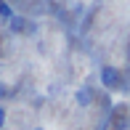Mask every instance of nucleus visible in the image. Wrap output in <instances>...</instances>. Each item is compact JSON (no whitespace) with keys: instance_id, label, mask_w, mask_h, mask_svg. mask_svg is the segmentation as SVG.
Masks as SVG:
<instances>
[{"instance_id":"f257e3e1","label":"nucleus","mask_w":130,"mask_h":130,"mask_svg":"<svg viewBox=\"0 0 130 130\" xmlns=\"http://www.w3.org/2000/svg\"><path fill=\"white\" fill-rule=\"evenodd\" d=\"M98 77H101V85L106 90H120L122 88V74H120L117 67H109V64L101 67V74H98Z\"/></svg>"},{"instance_id":"f03ea898","label":"nucleus","mask_w":130,"mask_h":130,"mask_svg":"<svg viewBox=\"0 0 130 130\" xmlns=\"http://www.w3.org/2000/svg\"><path fill=\"white\" fill-rule=\"evenodd\" d=\"M109 125H111V130H130V111L125 106H117L109 117Z\"/></svg>"},{"instance_id":"7ed1b4c3","label":"nucleus","mask_w":130,"mask_h":130,"mask_svg":"<svg viewBox=\"0 0 130 130\" xmlns=\"http://www.w3.org/2000/svg\"><path fill=\"white\" fill-rule=\"evenodd\" d=\"M74 101H77V106H82V109H85V106H90L93 104V90L90 88H77V93H74Z\"/></svg>"},{"instance_id":"20e7f679","label":"nucleus","mask_w":130,"mask_h":130,"mask_svg":"<svg viewBox=\"0 0 130 130\" xmlns=\"http://www.w3.org/2000/svg\"><path fill=\"white\" fill-rule=\"evenodd\" d=\"M8 29H11L13 35H21V32H27V29H29V21L24 19V16H16V13H13V19L8 21Z\"/></svg>"},{"instance_id":"39448f33","label":"nucleus","mask_w":130,"mask_h":130,"mask_svg":"<svg viewBox=\"0 0 130 130\" xmlns=\"http://www.w3.org/2000/svg\"><path fill=\"white\" fill-rule=\"evenodd\" d=\"M11 19H13V8H11V3H8V0H0V21L8 24Z\"/></svg>"},{"instance_id":"423d86ee","label":"nucleus","mask_w":130,"mask_h":130,"mask_svg":"<svg viewBox=\"0 0 130 130\" xmlns=\"http://www.w3.org/2000/svg\"><path fill=\"white\" fill-rule=\"evenodd\" d=\"M3 127H5V106L0 104V130H3Z\"/></svg>"},{"instance_id":"0eeeda50","label":"nucleus","mask_w":130,"mask_h":130,"mask_svg":"<svg viewBox=\"0 0 130 130\" xmlns=\"http://www.w3.org/2000/svg\"><path fill=\"white\" fill-rule=\"evenodd\" d=\"M35 130H45V127H35Z\"/></svg>"}]
</instances>
